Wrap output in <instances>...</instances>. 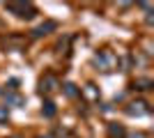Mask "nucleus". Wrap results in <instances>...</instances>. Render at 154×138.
Listing matches in <instances>:
<instances>
[{
  "instance_id": "nucleus-7",
  "label": "nucleus",
  "mask_w": 154,
  "mask_h": 138,
  "mask_svg": "<svg viewBox=\"0 0 154 138\" xmlns=\"http://www.w3.org/2000/svg\"><path fill=\"white\" fill-rule=\"evenodd\" d=\"M58 30V23L55 21H44V23H39L35 30H32V37H44L48 32H55Z\"/></svg>"
},
{
  "instance_id": "nucleus-17",
  "label": "nucleus",
  "mask_w": 154,
  "mask_h": 138,
  "mask_svg": "<svg viewBox=\"0 0 154 138\" xmlns=\"http://www.w3.org/2000/svg\"><path fill=\"white\" fill-rule=\"evenodd\" d=\"M12 138H21V136H12Z\"/></svg>"
},
{
  "instance_id": "nucleus-10",
  "label": "nucleus",
  "mask_w": 154,
  "mask_h": 138,
  "mask_svg": "<svg viewBox=\"0 0 154 138\" xmlns=\"http://www.w3.org/2000/svg\"><path fill=\"white\" fill-rule=\"evenodd\" d=\"M108 136L110 138H127V131H124L122 124H108Z\"/></svg>"
},
{
  "instance_id": "nucleus-1",
  "label": "nucleus",
  "mask_w": 154,
  "mask_h": 138,
  "mask_svg": "<svg viewBox=\"0 0 154 138\" xmlns=\"http://www.w3.org/2000/svg\"><path fill=\"white\" fill-rule=\"evenodd\" d=\"M117 62H120V58H117L113 51H108V48H101V51H97L94 55H92V65H94L99 72H115Z\"/></svg>"
},
{
  "instance_id": "nucleus-8",
  "label": "nucleus",
  "mask_w": 154,
  "mask_h": 138,
  "mask_svg": "<svg viewBox=\"0 0 154 138\" xmlns=\"http://www.w3.org/2000/svg\"><path fill=\"white\" fill-rule=\"evenodd\" d=\"M55 113H58L55 104H53L51 99H46V101H44V106H42V115H44L46 120H53V118H55Z\"/></svg>"
},
{
  "instance_id": "nucleus-4",
  "label": "nucleus",
  "mask_w": 154,
  "mask_h": 138,
  "mask_svg": "<svg viewBox=\"0 0 154 138\" xmlns=\"http://www.w3.org/2000/svg\"><path fill=\"white\" fill-rule=\"evenodd\" d=\"M149 113H152V108L145 99H136L127 106V115H131V118H143V115H149Z\"/></svg>"
},
{
  "instance_id": "nucleus-9",
  "label": "nucleus",
  "mask_w": 154,
  "mask_h": 138,
  "mask_svg": "<svg viewBox=\"0 0 154 138\" xmlns=\"http://www.w3.org/2000/svg\"><path fill=\"white\" fill-rule=\"evenodd\" d=\"M152 85H154L152 78H136L131 87H134V90H140V92H147V90H152Z\"/></svg>"
},
{
  "instance_id": "nucleus-13",
  "label": "nucleus",
  "mask_w": 154,
  "mask_h": 138,
  "mask_svg": "<svg viewBox=\"0 0 154 138\" xmlns=\"http://www.w3.org/2000/svg\"><path fill=\"white\" fill-rule=\"evenodd\" d=\"M7 122H9V111L5 106H0V124H7Z\"/></svg>"
},
{
  "instance_id": "nucleus-14",
  "label": "nucleus",
  "mask_w": 154,
  "mask_h": 138,
  "mask_svg": "<svg viewBox=\"0 0 154 138\" xmlns=\"http://www.w3.org/2000/svg\"><path fill=\"white\" fill-rule=\"evenodd\" d=\"M127 138H149L147 133H143V131H136V133H129Z\"/></svg>"
},
{
  "instance_id": "nucleus-3",
  "label": "nucleus",
  "mask_w": 154,
  "mask_h": 138,
  "mask_svg": "<svg viewBox=\"0 0 154 138\" xmlns=\"http://www.w3.org/2000/svg\"><path fill=\"white\" fill-rule=\"evenodd\" d=\"M37 87H39V94H53V92L60 90V81H58V76H55V74L46 72L44 76L39 78Z\"/></svg>"
},
{
  "instance_id": "nucleus-2",
  "label": "nucleus",
  "mask_w": 154,
  "mask_h": 138,
  "mask_svg": "<svg viewBox=\"0 0 154 138\" xmlns=\"http://www.w3.org/2000/svg\"><path fill=\"white\" fill-rule=\"evenodd\" d=\"M5 9L9 14H14L16 19H32L37 14V7L32 5V2H7Z\"/></svg>"
},
{
  "instance_id": "nucleus-15",
  "label": "nucleus",
  "mask_w": 154,
  "mask_h": 138,
  "mask_svg": "<svg viewBox=\"0 0 154 138\" xmlns=\"http://www.w3.org/2000/svg\"><path fill=\"white\" fill-rule=\"evenodd\" d=\"M69 46V37H64V41H58V48H67Z\"/></svg>"
},
{
  "instance_id": "nucleus-12",
  "label": "nucleus",
  "mask_w": 154,
  "mask_h": 138,
  "mask_svg": "<svg viewBox=\"0 0 154 138\" xmlns=\"http://www.w3.org/2000/svg\"><path fill=\"white\" fill-rule=\"evenodd\" d=\"M83 92L92 99V101H97V99H99V90H97V85H92V83H88V85L83 87Z\"/></svg>"
},
{
  "instance_id": "nucleus-18",
  "label": "nucleus",
  "mask_w": 154,
  "mask_h": 138,
  "mask_svg": "<svg viewBox=\"0 0 154 138\" xmlns=\"http://www.w3.org/2000/svg\"><path fill=\"white\" fill-rule=\"evenodd\" d=\"M0 92H2V90H0Z\"/></svg>"
},
{
  "instance_id": "nucleus-5",
  "label": "nucleus",
  "mask_w": 154,
  "mask_h": 138,
  "mask_svg": "<svg viewBox=\"0 0 154 138\" xmlns=\"http://www.w3.org/2000/svg\"><path fill=\"white\" fill-rule=\"evenodd\" d=\"M0 44L5 46L7 51H23L26 48V37H19V35H9V37H5V39H0Z\"/></svg>"
},
{
  "instance_id": "nucleus-16",
  "label": "nucleus",
  "mask_w": 154,
  "mask_h": 138,
  "mask_svg": "<svg viewBox=\"0 0 154 138\" xmlns=\"http://www.w3.org/2000/svg\"><path fill=\"white\" fill-rule=\"evenodd\" d=\"M39 138H53V136H39Z\"/></svg>"
},
{
  "instance_id": "nucleus-6",
  "label": "nucleus",
  "mask_w": 154,
  "mask_h": 138,
  "mask_svg": "<svg viewBox=\"0 0 154 138\" xmlns=\"http://www.w3.org/2000/svg\"><path fill=\"white\" fill-rule=\"evenodd\" d=\"M0 94H2L5 108H7V106H14V108H23V106H26V97H21L19 92H14V90H7V92H0Z\"/></svg>"
},
{
  "instance_id": "nucleus-11",
  "label": "nucleus",
  "mask_w": 154,
  "mask_h": 138,
  "mask_svg": "<svg viewBox=\"0 0 154 138\" xmlns=\"http://www.w3.org/2000/svg\"><path fill=\"white\" fill-rule=\"evenodd\" d=\"M62 90H64V94H67L69 99H76V97H81V90H78V87L74 85V83H64V85H62Z\"/></svg>"
}]
</instances>
